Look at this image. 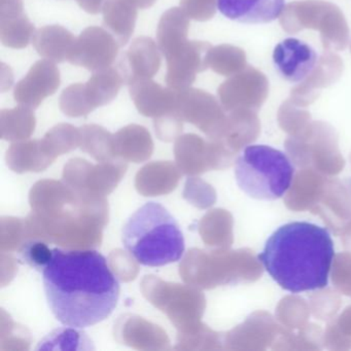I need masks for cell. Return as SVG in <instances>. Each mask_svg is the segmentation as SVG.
Returning <instances> with one entry per match:
<instances>
[{
  "label": "cell",
  "mask_w": 351,
  "mask_h": 351,
  "mask_svg": "<svg viewBox=\"0 0 351 351\" xmlns=\"http://www.w3.org/2000/svg\"><path fill=\"white\" fill-rule=\"evenodd\" d=\"M43 282L51 311L71 328H88L106 319L120 298V282L97 250L54 248L43 269Z\"/></svg>",
  "instance_id": "obj_1"
},
{
  "label": "cell",
  "mask_w": 351,
  "mask_h": 351,
  "mask_svg": "<svg viewBox=\"0 0 351 351\" xmlns=\"http://www.w3.org/2000/svg\"><path fill=\"white\" fill-rule=\"evenodd\" d=\"M258 258L285 291H317L328 287L334 241L326 228L309 221H291L268 238Z\"/></svg>",
  "instance_id": "obj_2"
},
{
  "label": "cell",
  "mask_w": 351,
  "mask_h": 351,
  "mask_svg": "<svg viewBox=\"0 0 351 351\" xmlns=\"http://www.w3.org/2000/svg\"><path fill=\"white\" fill-rule=\"evenodd\" d=\"M122 241L135 261L147 267L178 262L186 250L178 221L157 202L145 203L129 217L122 230Z\"/></svg>",
  "instance_id": "obj_3"
},
{
  "label": "cell",
  "mask_w": 351,
  "mask_h": 351,
  "mask_svg": "<svg viewBox=\"0 0 351 351\" xmlns=\"http://www.w3.org/2000/svg\"><path fill=\"white\" fill-rule=\"evenodd\" d=\"M238 186L256 200L274 201L285 196L295 176L287 154L264 145H248L235 162Z\"/></svg>",
  "instance_id": "obj_4"
},
{
  "label": "cell",
  "mask_w": 351,
  "mask_h": 351,
  "mask_svg": "<svg viewBox=\"0 0 351 351\" xmlns=\"http://www.w3.org/2000/svg\"><path fill=\"white\" fill-rule=\"evenodd\" d=\"M119 49L120 44L108 30L90 26L75 38L67 61L95 73L112 67L118 57Z\"/></svg>",
  "instance_id": "obj_5"
},
{
  "label": "cell",
  "mask_w": 351,
  "mask_h": 351,
  "mask_svg": "<svg viewBox=\"0 0 351 351\" xmlns=\"http://www.w3.org/2000/svg\"><path fill=\"white\" fill-rule=\"evenodd\" d=\"M272 58L275 69L283 80L299 84L313 73L318 54L311 45L299 38H289L275 46Z\"/></svg>",
  "instance_id": "obj_6"
},
{
  "label": "cell",
  "mask_w": 351,
  "mask_h": 351,
  "mask_svg": "<svg viewBox=\"0 0 351 351\" xmlns=\"http://www.w3.org/2000/svg\"><path fill=\"white\" fill-rule=\"evenodd\" d=\"M211 46L208 43L189 40L180 51L166 59L168 87L180 91L194 84L197 73L208 69V55Z\"/></svg>",
  "instance_id": "obj_7"
},
{
  "label": "cell",
  "mask_w": 351,
  "mask_h": 351,
  "mask_svg": "<svg viewBox=\"0 0 351 351\" xmlns=\"http://www.w3.org/2000/svg\"><path fill=\"white\" fill-rule=\"evenodd\" d=\"M60 71L55 62L40 60L32 65L25 77L14 89L15 100L23 106L38 108L60 87Z\"/></svg>",
  "instance_id": "obj_8"
},
{
  "label": "cell",
  "mask_w": 351,
  "mask_h": 351,
  "mask_svg": "<svg viewBox=\"0 0 351 351\" xmlns=\"http://www.w3.org/2000/svg\"><path fill=\"white\" fill-rule=\"evenodd\" d=\"M159 46L153 38L141 36L135 38L130 48L119 62V71L125 83L131 85L137 81L153 79L161 67Z\"/></svg>",
  "instance_id": "obj_9"
},
{
  "label": "cell",
  "mask_w": 351,
  "mask_h": 351,
  "mask_svg": "<svg viewBox=\"0 0 351 351\" xmlns=\"http://www.w3.org/2000/svg\"><path fill=\"white\" fill-rule=\"evenodd\" d=\"M217 3L228 19L254 25L275 21L285 7V0H217Z\"/></svg>",
  "instance_id": "obj_10"
},
{
  "label": "cell",
  "mask_w": 351,
  "mask_h": 351,
  "mask_svg": "<svg viewBox=\"0 0 351 351\" xmlns=\"http://www.w3.org/2000/svg\"><path fill=\"white\" fill-rule=\"evenodd\" d=\"M36 28L23 12L22 0L0 1V40L8 48L21 50L34 38Z\"/></svg>",
  "instance_id": "obj_11"
},
{
  "label": "cell",
  "mask_w": 351,
  "mask_h": 351,
  "mask_svg": "<svg viewBox=\"0 0 351 351\" xmlns=\"http://www.w3.org/2000/svg\"><path fill=\"white\" fill-rule=\"evenodd\" d=\"M129 91L139 112L147 116L176 108L178 104L176 90L162 87L152 79L131 84Z\"/></svg>",
  "instance_id": "obj_12"
},
{
  "label": "cell",
  "mask_w": 351,
  "mask_h": 351,
  "mask_svg": "<svg viewBox=\"0 0 351 351\" xmlns=\"http://www.w3.org/2000/svg\"><path fill=\"white\" fill-rule=\"evenodd\" d=\"M190 18L182 8H172L163 14L157 29V43L165 59L180 51L188 40Z\"/></svg>",
  "instance_id": "obj_13"
},
{
  "label": "cell",
  "mask_w": 351,
  "mask_h": 351,
  "mask_svg": "<svg viewBox=\"0 0 351 351\" xmlns=\"http://www.w3.org/2000/svg\"><path fill=\"white\" fill-rule=\"evenodd\" d=\"M75 42L73 34L60 25L40 28L32 38V44L38 54L55 63L69 60Z\"/></svg>",
  "instance_id": "obj_14"
},
{
  "label": "cell",
  "mask_w": 351,
  "mask_h": 351,
  "mask_svg": "<svg viewBox=\"0 0 351 351\" xmlns=\"http://www.w3.org/2000/svg\"><path fill=\"white\" fill-rule=\"evenodd\" d=\"M104 25L118 40L126 46L135 29L136 7L130 0H106L104 10Z\"/></svg>",
  "instance_id": "obj_15"
},
{
  "label": "cell",
  "mask_w": 351,
  "mask_h": 351,
  "mask_svg": "<svg viewBox=\"0 0 351 351\" xmlns=\"http://www.w3.org/2000/svg\"><path fill=\"white\" fill-rule=\"evenodd\" d=\"M124 77L119 69L108 67L93 73L91 79L85 84V92L94 108L106 106L118 96Z\"/></svg>",
  "instance_id": "obj_16"
},
{
  "label": "cell",
  "mask_w": 351,
  "mask_h": 351,
  "mask_svg": "<svg viewBox=\"0 0 351 351\" xmlns=\"http://www.w3.org/2000/svg\"><path fill=\"white\" fill-rule=\"evenodd\" d=\"M60 108L69 116L87 114L94 110L88 100L84 84H73L63 90L60 96Z\"/></svg>",
  "instance_id": "obj_17"
},
{
  "label": "cell",
  "mask_w": 351,
  "mask_h": 351,
  "mask_svg": "<svg viewBox=\"0 0 351 351\" xmlns=\"http://www.w3.org/2000/svg\"><path fill=\"white\" fill-rule=\"evenodd\" d=\"M240 64V54L229 46L211 48L208 55V66L215 73L229 75Z\"/></svg>",
  "instance_id": "obj_18"
},
{
  "label": "cell",
  "mask_w": 351,
  "mask_h": 351,
  "mask_svg": "<svg viewBox=\"0 0 351 351\" xmlns=\"http://www.w3.org/2000/svg\"><path fill=\"white\" fill-rule=\"evenodd\" d=\"M217 0H180V8L190 19L208 21L215 14Z\"/></svg>",
  "instance_id": "obj_19"
},
{
  "label": "cell",
  "mask_w": 351,
  "mask_h": 351,
  "mask_svg": "<svg viewBox=\"0 0 351 351\" xmlns=\"http://www.w3.org/2000/svg\"><path fill=\"white\" fill-rule=\"evenodd\" d=\"M77 3L86 13L97 15L104 10L106 0H77Z\"/></svg>",
  "instance_id": "obj_20"
},
{
  "label": "cell",
  "mask_w": 351,
  "mask_h": 351,
  "mask_svg": "<svg viewBox=\"0 0 351 351\" xmlns=\"http://www.w3.org/2000/svg\"><path fill=\"white\" fill-rule=\"evenodd\" d=\"M130 1L141 10L149 9L157 3V0H130Z\"/></svg>",
  "instance_id": "obj_21"
}]
</instances>
